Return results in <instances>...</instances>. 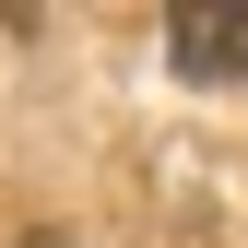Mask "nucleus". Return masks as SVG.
<instances>
[{
	"instance_id": "f03ea898",
	"label": "nucleus",
	"mask_w": 248,
	"mask_h": 248,
	"mask_svg": "<svg viewBox=\"0 0 248 248\" xmlns=\"http://www.w3.org/2000/svg\"><path fill=\"white\" fill-rule=\"evenodd\" d=\"M24 248H71V236H47V225H36V236H24Z\"/></svg>"
},
{
	"instance_id": "f257e3e1",
	"label": "nucleus",
	"mask_w": 248,
	"mask_h": 248,
	"mask_svg": "<svg viewBox=\"0 0 248 248\" xmlns=\"http://www.w3.org/2000/svg\"><path fill=\"white\" fill-rule=\"evenodd\" d=\"M166 59L189 83H248V0H177L166 12Z\"/></svg>"
}]
</instances>
